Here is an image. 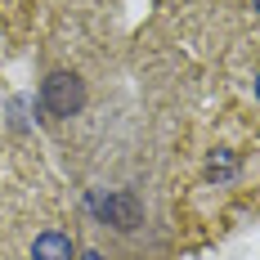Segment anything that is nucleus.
<instances>
[{"mask_svg":"<svg viewBox=\"0 0 260 260\" xmlns=\"http://www.w3.org/2000/svg\"><path fill=\"white\" fill-rule=\"evenodd\" d=\"M81 104H85V85H81L77 72H50L45 85H41V108L50 117H77Z\"/></svg>","mask_w":260,"mask_h":260,"instance_id":"obj_1","label":"nucleus"},{"mask_svg":"<svg viewBox=\"0 0 260 260\" xmlns=\"http://www.w3.org/2000/svg\"><path fill=\"white\" fill-rule=\"evenodd\" d=\"M94 211H99L104 224L121 229V234H130V229L144 224V207L135 202V193H126V188H117V193H108V198H94Z\"/></svg>","mask_w":260,"mask_h":260,"instance_id":"obj_2","label":"nucleus"},{"mask_svg":"<svg viewBox=\"0 0 260 260\" xmlns=\"http://www.w3.org/2000/svg\"><path fill=\"white\" fill-rule=\"evenodd\" d=\"M31 260H72V242L58 229H50V234H41L31 242Z\"/></svg>","mask_w":260,"mask_h":260,"instance_id":"obj_3","label":"nucleus"},{"mask_svg":"<svg viewBox=\"0 0 260 260\" xmlns=\"http://www.w3.org/2000/svg\"><path fill=\"white\" fill-rule=\"evenodd\" d=\"M211 180H229V175H234V157L229 153H220V157H211Z\"/></svg>","mask_w":260,"mask_h":260,"instance_id":"obj_4","label":"nucleus"},{"mask_svg":"<svg viewBox=\"0 0 260 260\" xmlns=\"http://www.w3.org/2000/svg\"><path fill=\"white\" fill-rule=\"evenodd\" d=\"M251 5H256V9H260V0H251Z\"/></svg>","mask_w":260,"mask_h":260,"instance_id":"obj_7","label":"nucleus"},{"mask_svg":"<svg viewBox=\"0 0 260 260\" xmlns=\"http://www.w3.org/2000/svg\"><path fill=\"white\" fill-rule=\"evenodd\" d=\"M256 99H260V77H256Z\"/></svg>","mask_w":260,"mask_h":260,"instance_id":"obj_6","label":"nucleus"},{"mask_svg":"<svg viewBox=\"0 0 260 260\" xmlns=\"http://www.w3.org/2000/svg\"><path fill=\"white\" fill-rule=\"evenodd\" d=\"M81 260H104V256H99V251H85V256H81Z\"/></svg>","mask_w":260,"mask_h":260,"instance_id":"obj_5","label":"nucleus"}]
</instances>
